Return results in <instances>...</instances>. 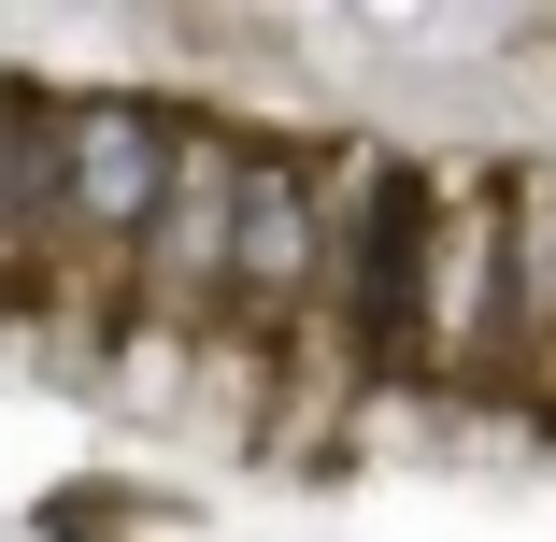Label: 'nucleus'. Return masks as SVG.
I'll return each instance as SVG.
<instances>
[{
	"label": "nucleus",
	"instance_id": "nucleus-1",
	"mask_svg": "<svg viewBox=\"0 0 556 542\" xmlns=\"http://www.w3.org/2000/svg\"><path fill=\"white\" fill-rule=\"evenodd\" d=\"M186 172V129L115 115V100H72V243H157Z\"/></svg>",
	"mask_w": 556,
	"mask_h": 542
},
{
	"label": "nucleus",
	"instance_id": "nucleus-2",
	"mask_svg": "<svg viewBox=\"0 0 556 542\" xmlns=\"http://www.w3.org/2000/svg\"><path fill=\"white\" fill-rule=\"evenodd\" d=\"M314 257H328V243H314V186H300V157L257 143V157H243V214H229V286H243V300H300Z\"/></svg>",
	"mask_w": 556,
	"mask_h": 542
},
{
	"label": "nucleus",
	"instance_id": "nucleus-3",
	"mask_svg": "<svg viewBox=\"0 0 556 542\" xmlns=\"http://www.w3.org/2000/svg\"><path fill=\"white\" fill-rule=\"evenodd\" d=\"M229 214H243V143H186L157 214V286H229Z\"/></svg>",
	"mask_w": 556,
	"mask_h": 542
}]
</instances>
